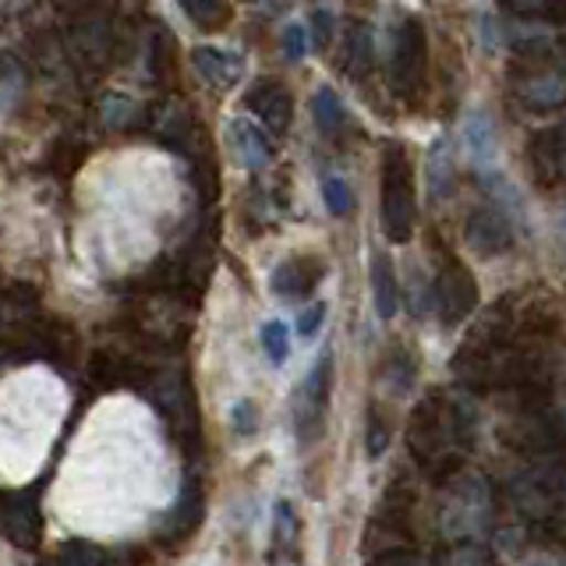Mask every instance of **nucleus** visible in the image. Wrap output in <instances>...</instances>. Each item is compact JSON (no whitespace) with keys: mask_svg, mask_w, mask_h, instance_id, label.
Instances as JSON below:
<instances>
[{"mask_svg":"<svg viewBox=\"0 0 566 566\" xmlns=\"http://www.w3.org/2000/svg\"><path fill=\"white\" fill-rule=\"evenodd\" d=\"M371 294H376V308L382 318H394L397 312V273H394V262H389V255L376 252V259H371Z\"/></svg>","mask_w":566,"mask_h":566,"instance_id":"10","label":"nucleus"},{"mask_svg":"<svg viewBox=\"0 0 566 566\" xmlns=\"http://www.w3.org/2000/svg\"><path fill=\"white\" fill-rule=\"evenodd\" d=\"M436 294H439V308L447 312L450 323H457L460 315H468L474 308L478 301V291L471 283V273L464 270V265L450 262L447 270L439 273V283H436Z\"/></svg>","mask_w":566,"mask_h":566,"instance_id":"3","label":"nucleus"},{"mask_svg":"<svg viewBox=\"0 0 566 566\" xmlns=\"http://www.w3.org/2000/svg\"><path fill=\"white\" fill-rule=\"evenodd\" d=\"M323 276V265L312 262V259H287L280 262L273 270V294L283 301H301L305 294H312L315 280Z\"/></svg>","mask_w":566,"mask_h":566,"instance_id":"6","label":"nucleus"},{"mask_svg":"<svg viewBox=\"0 0 566 566\" xmlns=\"http://www.w3.org/2000/svg\"><path fill=\"white\" fill-rule=\"evenodd\" d=\"M280 46H283V57L287 61H301L308 50V40H305V25H287L280 35Z\"/></svg>","mask_w":566,"mask_h":566,"instance_id":"17","label":"nucleus"},{"mask_svg":"<svg viewBox=\"0 0 566 566\" xmlns=\"http://www.w3.org/2000/svg\"><path fill=\"white\" fill-rule=\"evenodd\" d=\"M323 195H326V209L333 212V217H347V212L354 209V191L344 177H326Z\"/></svg>","mask_w":566,"mask_h":566,"instance_id":"15","label":"nucleus"},{"mask_svg":"<svg viewBox=\"0 0 566 566\" xmlns=\"http://www.w3.org/2000/svg\"><path fill=\"white\" fill-rule=\"evenodd\" d=\"M468 241L478 248V252H503V248L510 244V230L506 223L495 217V212H474L471 217V227H468Z\"/></svg>","mask_w":566,"mask_h":566,"instance_id":"9","label":"nucleus"},{"mask_svg":"<svg viewBox=\"0 0 566 566\" xmlns=\"http://www.w3.org/2000/svg\"><path fill=\"white\" fill-rule=\"evenodd\" d=\"M297 535V513L291 503H276V524H273V538L276 545H291Z\"/></svg>","mask_w":566,"mask_h":566,"instance_id":"16","label":"nucleus"},{"mask_svg":"<svg viewBox=\"0 0 566 566\" xmlns=\"http://www.w3.org/2000/svg\"><path fill=\"white\" fill-rule=\"evenodd\" d=\"M450 146H447V138H439L436 142V149L429 153V181H432V191H447L450 188Z\"/></svg>","mask_w":566,"mask_h":566,"instance_id":"14","label":"nucleus"},{"mask_svg":"<svg viewBox=\"0 0 566 566\" xmlns=\"http://www.w3.org/2000/svg\"><path fill=\"white\" fill-rule=\"evenodd\" d=\"M234 429H238L241 436H252V432H255V411H252V403H248V400H241V403L234 407Z\"/></svg>","mask_w":566,"mask_h":566,"instance_id":"20","label":"nucleus"},{"mask_svg":"<svg viewBox=\"0 0 566 566\" xmlns=\"http://www.w3.org/2000/svg\"><path fill=\"white\" fill-rule=\"evenodd\" d=\"M0 524H4L8 538L18 545H32L40 538V510H35V500L29 492H18L8 500V506L0 510Z\"/></svg>","mask_w":566,"mask_h":566,"instance_id":"7","label":"nucleus"},{"mask_svg":"<svg viewBox=\"0 0 566 566\" xmlns=\"http://www.w3.org/2000/svg\"><path fill=\"white\" fill-rule=\"evenodd\" d=\"M195 71L212 85V88H230L238 85V78L244 75V61L234 50H220V46H195L191 53Z\"/></svg>","mask_w":566,"mask_h":566,"instance_id":"4","label":"nucleus"},{"mask_svg":"<svg viewBox=\"0 0 566 566\" xmlns=\"http://www.w3.org/2000/svg\"><path fill=\"white\" fill-rule=\"evenodd\" d=\"M230 135H234V149L248 164V170H262L265 164H270V156H273L270 135H265L255 120L234 117V120H230Z\"/></svg>","mask_w":566,"mask_h":566,"instance_id":"8","label":"nucleus"},{"mask_svg":"<svg viewBox=\"0 0 566 566\" xmlns=\"http://www.w3.org/2000/svg\"><path fill=\"white\" fill-rule=\"evenodd\" d=\"M106 111H117L114 117H106V124H114V128H120V124H128V120H132L135 103H132V99H124V96H114V99H106Z\"/></svg>","mask_w":566,"mask_h":566,"instance_id":"19","label":"nucleus"},{"mask_svg":"<svg viewBox=\"0 0 566 566\" xmlns=\"http://www.w3.org/2000/svg\"><path fill=\"white\" fill-rule=\"evenodd\" d=\"M323 323H326V305L318 301V305H312V308H305L297 315V333L301 336H315Z\"/></svg>","mask_w":566,"mask_h":566,"instance_id":"18","label":"nucleus"},{"mask_svg":"<svg viewBox=\"0 0 566 566\" xmlns=\"http://www.w3.org/2000/svg\"><path fill=\"white\" fill-rule=\"evenodd\" d=\"M312 106H315V124H318V132L336 135V132L344 128L347 114H344V103L336 99L333 88H318L315 99H312Z\"/></svg>","mask_w":566,"mask_h":566,"instance_id":"12","label":"nucleus"},{"mask_svg":"<svg viewBox=\"0 0 566 566\" xmlns=\"http://www.w3.org/2000/svg\"><path fill=\"white\" fill-rule=\"evenodd\" d=\"M248 111H255L270 132H283L291 124V96L280 82H259L252 93L244 96Z\"/></svg>","mask_w":566,"mask_h":566,"instance_id":"5","label":"nucleus"},{"mask_svg":"<svg viewBox=\"0 0 566 566\" xmlns=\"http://www.w3.org/2000/svg\"><path fill=\"white\" fill-rule=\"evenodd\" d=\"M53 566H111V553H106V548L96 545V542L75 538V542H64L57 548Z\"/></svg>","mask_w":566,"mask_h":566,"instance_id":"11","label":"nucleus"},{"mask_svg":"<svg viewBox=\"0 0 566 566\" xmlns=\"http://www.w3.org/2000/svg\"><path fill=\"white\" fill-rule=\"evenodd\" d=\"M415 223V188L407 153L389 142L382 153V227L389 241H407Z\"/></svg>","mask_w":566,"mask_h":566,"instance_id":"1","label":"nucleus"},{"mask_svg":"<svg viewBox=\"0 0 566 566\" xmlns=\"http://www.w3.org/2000/svg\"><path fill=\"white\" fill-rule=\"evenodd\" d=\"M329 379H333V361L326 354V358L312 368V376L305 379V386L297 389V400H294L301 439H312L318 429H323V403H326V394H329Z\"/></svg>","mask_w":566,"mask_h":566,"instance_id":"2","label":"nucleus"},{"mask_svg":"<svg viewBox=\"0 0 566 566\" xmlns=\"http://www.w3.org/2000/svg\"><path fill=\"white\" fill-rule=\"evenodd\" d=\"M259 336H262V350L270 354V361H273V365H283V361H287V354H291L287 326L276 323V318H273V323H265V326H262Z\"/></svg>","mask_w":566,"mask_h":566,"instance_id":"13","label":"nucleus"}]
</instances>
